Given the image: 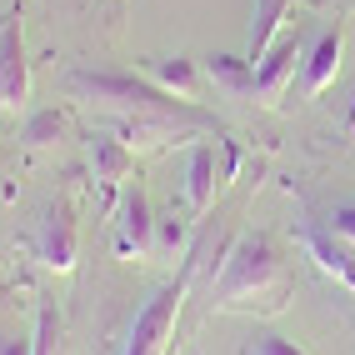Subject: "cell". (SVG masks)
I'll use <instances>...</instances> for the list:
<instances>
[{"instance_id":"obj_1","label":"cell","mask_w":355,"mask_h":355,"mask_svg":"<svg viewBox=\"0 0 355 355\" xmlns=\"http://www.w3.org/2000/svg\"><path fill=\"white\" fill-rule=\"evenodd\" d=\"M291 295V270L270 235H245L225 255L220 286L210 291V311H266L275 315Z\"/></svg>"},{"instance_id":"obj_2","label":"cell","mask_w":355,"mask_h":355,"mask_svg":"<svg viewBox=\"0 0 355 355\" xmlns=\"http://www.w3.org/2000/svg\"><path fill=\"white\" fill-rule=\"evenodd\" d=\"M185 286L191 280H175V286H165L146 311L135 315V330H130V345L125 355H171V340H175V315H180V300H185Z\"/></svg>"},{"instance_id":"obj_3","label":"cell","mask_w":355,"mask_h":355,"mask_svg":"<svg viewBox=\"0 0 355 355\" xmlns=\"http://www.w3.org/2000/svg\"><path fill=\"white\" fill-rule=\"evenodd\" d=\"M300 65H305L300 40H295V35H280L270 51L255 60V101H260V105H280Z\"/></svg>"},{"instance_id":"obj_4","label":"cell","mask_w":355,"mask_h":355,"mask_svg":"<svg viewBox=\"0 0 355 355\" xmlns=\"http://www.w3.org/2000/svg\"><path fill=\"white\" fill-rule=\"evenodd\" d=\"M31 96V70H26V35H20V15L0 20V105L20 110Z\"/></svg>"},{"instance_id":"obj_5","label":"cell","mask_w":355,"mask_h":355,"mask_svg":"<svg viewBox=\"0 0 355 355\" xmlns=\"http://www.w3.org/2000/svg\"><path fill=\"white\" fill-rule=\"evenodd\" d=\"M115 250L121 255H150L155 250V220H150V200L140 185H130L121 200V225H115Z\"/></svg>"},{"instance_id":"obj_6","label":"cell","mask_w":355,"mask_h":355,"mask_svg":"<svg viewBox=\"0 0 355 355\" xmlns=\"http://www.w3.org/2000/svg\"><path fill=\"white\" fill-rule=\"evenodd\" d=\"M40 260L51 270L76 266V216H70L65 200H55L51 210H45V220H40Z\"/></svg>"},{"instance_id":"obj_7","label":"cell","mask_w":355,"mask_h":355,"mask_svg":"<svg viewBox=\"0 0 355 355\" xmlns=\"http://www.w3.org/2000/svg\"><path fill=\"white\" fill-rule=\"evenodd\" d=\"M336 70H340V31H320L311 55H305V90L320 96V90L336 80Z\"/></svg>"},{"instance_id":"obj_8","label":"cell","mask_w":355,"mask_h":355,"mask_svg":"<svg viewBox=\"0 0 355 355\" xmlns=\"http://www.w3.org/2000/svg\"><path fill=\"white\" fill-rule=\"evenodd\" d=\"M305 255H311L325 275H336L345 291H355V260H350V250H345V245H336L330 235L311 230V235H305Z\"/></svg>"},{"instance_id":"obj_9","label":"cell","mask_w":355,"mask_h":355,"mask_svg":"<svg viewBox=\"0 0 355 355\" xmlns=\"http://www.w3.org/2000/svg\"><path fill=\"white\" fill-rule=\"evenodd\" d=\"M185 200H191L196 216H205L210 200H216V150L200 146L191 155V171H185Z\"/></svg>"},{"instance_id":"obj_10","label":"cell","mask_w":355,"mask_h":355,"mask_svg":"<svg viewBox=\"0 0 355 355\" xmlns=\"http://www.w3.org/2000/svg\"><path fill=\"white\" fill-rule=\"evenodd\" d=\"M295 10V0H260L255 6V31H250V65L270 51L280 40V26H286V15Z\"/></svg>"},{"instance_id":"obj_11","label":"cell","mask_w":355,"mask_h":355,"mask_svg":"<svg viewBox=\"0 0 355 355\" xmlns=\"http://www.w3.org/2000/svg\"><path fill=\"white\" fill-rule=\"evenodd\" d=\"M90 171L105 185H121L130 175V146L125 140H96V146H90Z\"/></svg>"},{"instance_id":"obj_12","label":"cell","mask_w":355,"mask_h":355,"mask_svg":"<svg viewBox=\"0 0 355 355\" xmlns=\"http://www.w3.org/2000/svg\"><path fill=\"white\" fill-rule=\"evenodd\" d=\"M210 80H216L220 90H230V96H255V65L250 60H210Z\"/></svg>"},{"instance_id":"obj_13","label":"cell","mask_w":355,"mask_h":355,"mask_svg":"<svg viewBox=\"0 0 355 355\" xmlns=\"http://www.w3.org/2000/svg\"><path fill=\"white\" fill-rule=\"evenodd\" d=\"M155 85L160 90H180V101H191L196 96V65L191 60H165V65H155Z\"/></svg>"},{"instance_id":"obj_14","label":"cell","mask_w":355,"mask_h":355,"mask_svg":"<svg viewBox=\"0 0 355 355\" xmlns=\"http://www.w3.org/2000/svg\"><path fill=\"white\" fill-rule=\"evenodd\" d=\"M250 355H305L295 340H280V336H260L255 345H250Z\"/></svg>"},{"instance_id":"obj_15","label":"cell","mask_w":355,"mask_h":355,"mask_svg":"<svg viewBox=\"0 0 355 355\" xmlns=\"http://www.w3.org/2000/svg\"><path fill=\"white\" fill-rule=\"evenodd\" d=\"M330 235H340V241L355 245V205H336V216H330Z\"/></svg>"},{"instance_id":"obj_16","label":"cell","mask_w":355,"mask_h":355,"mask_svg":"<svg viewBox=\"0 0 355 355\" xmlns=\"http://www.w3.org/2000/svg\"><path fill=\"white\" fill-rule=\"evenodd\" d=\"M155 241H160L165 250H180V245H185V220H175V216H171L165 225H155Z\"/></svg>"},{"instance_id":"obj_17","label":"cell","mask_w":355,"mask_h":355,"mask_svg":"<svg viewBox=\"0 0 355 355\" xmlns=\"http://www.w3.org/2000/svg\"><path fill=\"white\" fill-rule=\"evenodd\" d=\"M0 355H35V340H26V336H0Z\"/></svg>"},{"instance_id":"obj_18","label":"cell","mask_w":355,"mask_h":355,"mask_svg":"<svg viewBox=\"0 0 355 355\" xmlns=\"http://www.w3.org/2000/svg\"><path fill=\"white\" fill-rule=\"evenodd\" d=\"M51 130H60V121H55V115H40V121L31 125V146H45V135H51Z\"/></svg>"}]
</instances>
